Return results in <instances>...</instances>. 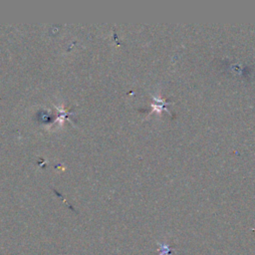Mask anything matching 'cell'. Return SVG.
<instances>
[{
	"label": "cell",
	"mask_w": 255,
	"mask_h": 255,
	"mask_svg": "<svg viewBox=\"0 0 255 255\" xmlns=\"http://www.w3.org/2000/svg\"><path fill=\"white\" fill-rule=\"evenodd\" d=\"M171 251H172V248H170L169 245H166V244H163V243L158 244L159 255H170Z\"/></svg>",
	"instance_id": "cell-1"
}]
</instances>
